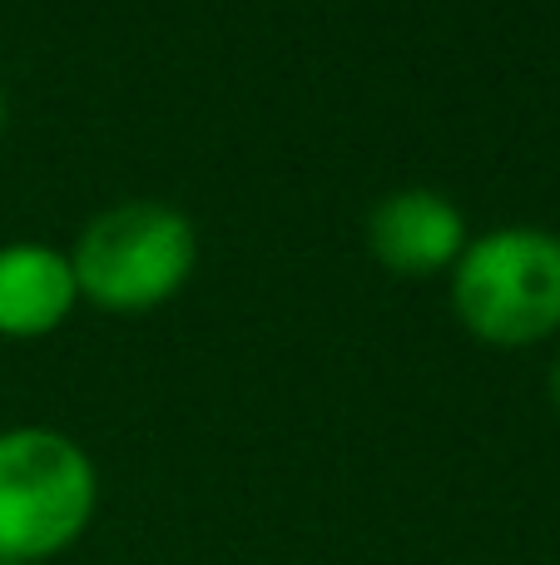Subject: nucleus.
Masks as SVG:
<instances>
[{
    "instance_id": "nucleus-5",
    "label": "nucleus",
    "mask_w": 560,
    "mask_h": 565,
    "mask_svg": "<svg viewBox=\"0 0 560 565\" xmlns=\"http://www.w3.org/2000/svg\"><path fill=\"white\" fill-rule=\"evenodd\" d=\"M79 308L69 254L35 238L0 244V338H45Z\"/></svg>"
},
{
    "instance_id": "nucleus-7",
    "label": "nucleus",
    "mask_w": 560,
    "mask_h": 565,
    "mask_svg": "<svg viewBox=\"0 0 560 565\" xmlns=\"http://www.w3.org/2000/svg\"><path fill=\"white\" fill-rule=\"evenodd\" d=\"M0 135H6V89H0Z\"/></svg>"
},
{
    "instance_id": "nucleus-3",
    "label": "nucleus",
    "mask_w": 560,
    "mask_h": 565,
    "mask_svg": "<svg viewBox=\"0 0 560 565\" xmlns=\"http://www.w3.org/2000/svg\"><path fill=\"white\" fill-rule=\"evenodd\" d=\"M198 264V234L174 204L134 199L95 214L69 248L79 298L99 312H154L179 298Z\"/></svg>"
},
{
    "instance_id": "nucleus-6",
    "label": "nucleus",
    "mask_w": 560,
    "mask_h": 565,
    "mask_svg": "<svg viewBox=\"0 0 560 565\" xmlns=\"http://www.w3.org/2000/svg\"><path fill=\"white\" fill-rule=\"evenodd\" d=\"M546 392H551V407L560 412V352H556V362H551V372H546Z\"/></svg>"
},
{
    "instance_id": "nucleus-8",
    "label": "nucleus",
    "mask_w": 560,
    "mask_h": 565,
    "mask_svg": "<svg viewBox=\"0 0 560 565\" xmlns=\"http://www.w3.org/2000/svg\"><path fill=\"white\" fill-rule=\"evenodd\" d=\"M0 565H6V561H0Z\"/></svg>"
},
{
    "instance_id": "nucleus-1",
    "label": "nucleus",
    "mask_w": 560,
    "mask_h": 565,
    "mask_svg": "<svg viewBox=\"0 0 560 565\" xmlns=\"http://www.w3.org/2000/svg\"><path fill=\"white\" fill-rule=\"evenodd\" d=\"M99 511L95 457L55 427L0 431V561L45 565L85 541Z\"/></svg>"
},
{
    "instance_id": "nucleus-4",
    "label": "nucleus",
    "mask_w": 560,
    "mask_h": 565,
    "mask_svg": "<svg viewBox=\"0 0 560 565\" xmlns=\"http://www.w3.org/2000/svg\"><path fill=\"white\" fill-rule=\"evenodd\" d=\"M466 214L437 189H392L367 218V248L397 278H437L452 274L466 254Z\"/></svg>"
},
{
    "instance_id": "nucleus-2",
    "label": "nucleus",
    "mask_w": 560,
    "mask_h": 565,
    "mask_svg": "<svg viewBox=\"0 0 560 565\" xmlns=\"http://www.w3.org/2000/svg\"><path fill=\"white\" fill-rule=\"evenodd\" d=\"M446 278L462 328L486 348H536L560 332V234L551 228H486Z\"/></svg>"
}]
</instances>
